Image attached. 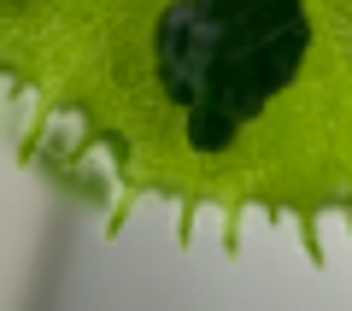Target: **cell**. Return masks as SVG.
<instances>
[{
  "instance_id": "obj_1",
  "label": "cell",
  "mask_w": 352,
  "mask_h": 311,
  "mask_svg": "<svg viewBox=\"0 0 352 311\" xmlns=\"http://www.w3.org/2000/svg\"><path fill=\"white\" fill-rule=\"evenodd\" d=\"M12 164L82 194L118 241L135 206L247 217L329 270L352 253V0H0Z\"/></svg>"
}]
</instances>
